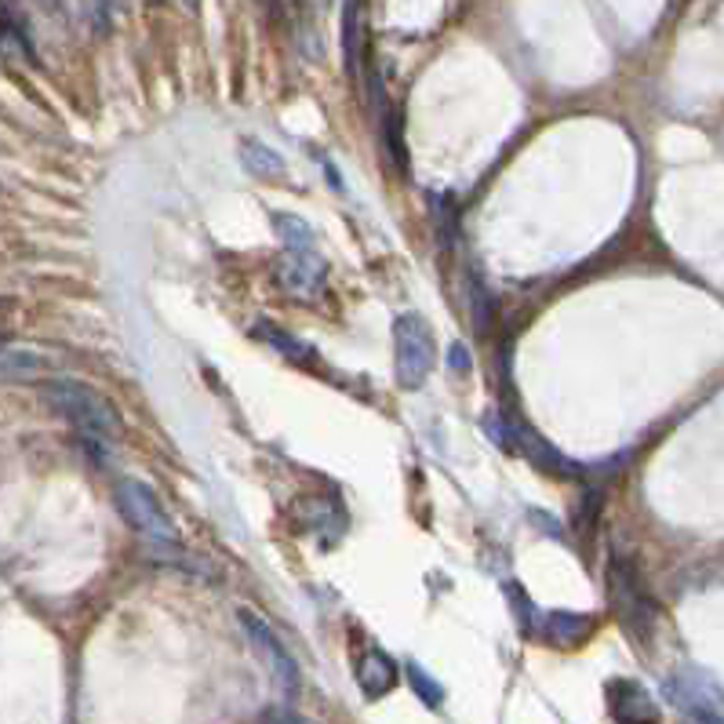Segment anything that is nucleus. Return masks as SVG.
Instances as JSON below:
<instances>
[{
  "label": "nucleus",
  "mask_w": 724,
  "mask_h": 724,
  "mask_svg": "<svg viewBox=\"0 0 724 724\" xmlns=\"http://www.w3.org/2000/svg\"><path fill=\"white\" fill-rule=\"evenodd\" d=\"M44 401L62 419L73 422L87 448H109L120 437V416L103 394L77 379H48Z\"/></svg>",
  "instance_id": "1"
},
{
  "label": "nucleus",
  "mask_w": 724,
  "mask_h": 724,
  "mask_svg": "<svg viewBox=\"0 0 724 724\" xmlns=\"http://www.w3.org/2000/svg\"><path fill=\"white\" fill-rule=\"evenodd\" d=\"M114 495H117L120 517L128 521L132 528L143 535V539L154 543L157 550H165V546H175V539H179V528H175L171 514L165 510L160 495L149 489V484L135 481V478H120L117 489H114Z\"/></svg>",
  "instance_id": "2"
},
{
  "label": "nucleus",
  "mask_w": 724,
  "mask_h": 724,
  "mask_svg": "<svg viewBox=\"0 0 724 724\" xmlns=\"http://www.w3.org/2000/svg\"><path fill=\"white\" fill-rule=\"evenodd\" d=\"M397 346V382L405 390H419L433 368V332L419 314H401L394 321Z\"/></svg>",
  "instance_id": "3"
},
{
  "label": "nucleus",
  "mask_w": 724,
  "mask_h": 724,
  "mask_svg": "<svg viewBox=\"0 0 724 724\" xmlns=\"http://www.w3.org/2000/svg\"><path fill=\"white\" fill-rule=\"evenodd\" d=\"M241 627H244V633H248V641L255 644L259 659H262V663H266V670L273 673L277 689L288 692V695H298V667H295V659L288 655V648L281 644L277 633L270 630V622L259 619L255 611L241 608Z\"/></svg>",
  "instance_id": "4"
},
{
  "label": "nucleus",
  "mask_w": 724,
  "mask_h": 724,
  "mask_svg": "<svg viewBox=\"0 0 724 724\" xmlns=\"http://www.w3.org/2000/svg\"><path fill=\"white\" fill-rule=\"evenodd\" d=\"M670 695L703 724H724V692L703 670H681L670 681Z\"/></svg>",
  "instance_id": "5"
},
{
  "label": "nucleus",
  "mask_w": 724,
  "mask_h": 724,
  "mask_svg": "<svg viewBox=\"0 0 724 724\" xmlns=\"http://www.w3.org/2000/svg\"><path fill=\"white\" fill-rule=\"evenodd\" d=\"M605 699H608V714L616 724H663L659 721L655 699L648 695L644 684H638V681L611 678L605 684Z\"/></svg>",
  "instance_id": "6"
},
{
  "label": "nucleus",
  "mask_w": 724,
  "mask_h": 724,
  "mask_svg": "<svg viewBox=\"0 0 724 724\" xmlns=\"http://www.w3.org/2000/svg\"><path fill=\"white\" fill-rule=\"evenodd\" d=\"M611 590H616V601L630 622H641V627L652 622V601H648L641 576L627 565V560H616V565H611Z\"/></svg>",
  "instance_id": "7"
},
{
  "label": "nucleus",
  "mask_w": 724,
  "mask_h": 724,
  "mask_svg": "<svg viewBox=\"0 0 724 724\" xmlns=\"http://www.w3.org/2000/svg\"><path fill=\"white\" fill-rule=\"evenodd\" d=\"M357 684H360V692H365L368 699L386 695L397 684L394 659L386 655L382 648H368V652L360 655V663H357Z\"/></svg>",
  "instance_id": "8"
},
{
  "label": "nucleus",
  "mask_w": 724,
  "mask_h": 724,
  "mask_svg": "<svg viewBox=\"0 0 724 724\" xmlns=\"http://www.w3.org/2000/svg\"><path fill=\"white\" fill-rule=\"evenodd\" d=\"M284 284L295 292V295H317L324 288V259H317V252L309 255H288L284 259V270H281Z\"/></svg>",
  "instance_id": "9"
},
{
  "label": "nucleus",
  "mask_w": 724,
  "mask_h": 724,
  "mask_svg": "<svg viewBox=\"0 0 724 724\" xmlns=\"http://www.w3.org/2000/svg\"><path fill=\"white\" fill-rule=\"evenodd\" d=\"M539 633L557 648H571L590 633V616H576V611H550L539 616Z\"/></svg>",
  "instance_id": "10"
},
{
  "label": "nucleus",
  "mask_w": 724,
  "mask_h": 724,
  "mask_svg": "<svg viewBox=\"0 0 724 724\" xmlns=\"http://www.w3.org/2000/svg\"><path fill=\"white\" fill-rule=\"evenodd\" d=\"M365 55V22H360V0H346L343 8V62L349 73H360Z\"/></svg>",
  "instance_id": "11"
},
{
  "label": "nucleus",
  "mask_w": 724,
  "mask_h": 724,
  "mask_svg": "<svg viewBox=\"0 0 724 724\" xmlns=\"http://www.w3.org/2000/svg\"><path fill=\"white\" fill-rule=\"evenodd\" d=\"M273 230H277L284 248H288V255H309V252H314L317 237H314V230H309L303 219L284 216V211H273Z\"/></svg>",
  "instance_id": "12"
},
{
  "label": "nucleus",
  "mask_w": 724,
  "mask_h": 724,
  "mask_svg": "<svg viewBox=\"0 0 724 724\" xmlns=\"http://www.w3.org/2000/svg\"><path fill=\"white\" fill-rule=\"evenodd\" d=\"M241 160H244L248 171L259 175V179H281V175H284V160L273 154L270 146H262L255 139L241 143Z\"/></svg>",
  "instance_id": "13"
},
{
  "label": "nucleus",
  "mask_w": 724,
  "mask_h": 724,
  "mask_svg": "<svg viewBox=\"0 0 724 724\" xmlns=\"http://www.w3.org/2000/svg\"><path fill=\"white\" fill-rule=\"evenodd\" d=\"M255 335H259V339H266L270 346H277L284 357H292V360H314V349L303 346L298 339H292V335H284L277 324L259 321V324H255Z\"/></svg>",
  "instance_id": "14"
},
{
  "label": "nucleus",
  "mask_w": 724,
  "mask_h": 724,
  "mask_svg": "<svg viewBox=\"0 0 724 724\" xmlns=\"http://www.w3.org/2000/svg\"><path fill=\"white\" fill-rule=\"evenodd\" d=\"M44 371V360L33 354V349H19L8 346L4 349V376L8 379H36Z\"/></svg>",
  "instance_id": "15"
},
{
  "label": "nucleus",
  "mask_w": 724,
  "mask_h": 724,
  "mask_svg": "<svg viewBox=\"0 0 724 724\" xmlns=\"http://www.w3.org/2000/svg\"><path fill=\"white\" fill-rule=\"evenodd\" d=\"M408 684L416 689V695H419L427 706H441V703H444V689H441V684H437L419 663H408Z\"/></svg>",
  "instance_id": "16"
},
{
  "label": "nucleus",
  "mask_w": 724,
  "mask_h": 724,
  "mask_svg": "<svg viewBox=\"0 0 724 724\" xmlns=\"http://www.w3.org/2000/svg\"><path fill=\"white\" fill-rule=\"evenodd\" d=\"M262 724H314V721H306L303 714H295L288 706H273L270 714L262 717Z\"/></svg>",
  "instance_id": "17"
},
{
  "label": "nucleus",
  "mask_w": 724,
  "mask_h": 724,
  "mask_svg": "<svg viewBox=\"0 0 724 724\" xmlns=\"http://www.w3.org/2000/svg\"><path fill=\"white\" fill-rule=\"evenodd\" d=\"M452 368H455V371H470V368H473V360H470V346L452 343Z\"/></svg>",
  "instance_id": "18"
},
{
  "label": "nucleus",
  "mask_w": 724,
  "mask_h": 724,
  "mask_svg": "<svg viewBox=\"0 0 724 724\" xmlns=\"http://www.w3.org/2000/svg\"><path fill=\"white\" fill-rule=\"evenodd\" d=\"M48 11H62V0H41Z\"/></svg>",
  "instance_id": "19"
}]
</instances>
